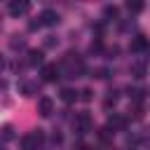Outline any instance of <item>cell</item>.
I'll return each mask as SVG.
<instances>
[{"instance_id": "18", "label": "cell", "mask_w": 150, "mask_h": 150, "mask_svg": "<svg viewBox=\"0 0 150 150\" xmlns=\"http://www.w3.org/2000/svg\"><path fill=\"white\" fill-rule=\"evenodd\" d=\"M145 52H148V54H150V47H148V49H145Z\"/></svg>"}, {"instance_id": "15", "label": "cell", "mask_w": 150, "mask_h": 150, "mask_svg": "<svg viewBox=\"0 0 150 150\" xmlns=\"http://www.w3.org/2000/svg\"><path fill=\"white\" fill-rule=\"evenodd\" d=\"M80 98L82 101H91V89H82L80 91Z\"/></svg>"}, {"instance_id": "6", "label": "cell", "mask_w": 150, "mask_h": 150, "mask_svg": "<svg viewBox=\"0 0 150 150\" xmlns=\"http://www.w3.org/2000/svg\"><path fill=\"white\" fill-rule=\"evenodd\" d=\"M40 21H42V26H56L59 23V14L54 9H45L40 14Z\"/></svg>"}, {"instance_id": "10", "label": "cell", "mask_w": 150, "mask_h": 150, "mask_svg": "<svg viewBox=\"0 0 150 150\" xmlns=\"http://www.w3.org/2000/svg\"><path fill=\"white\" fill-rule=\"evenodd\" d=\"M28 63H30V66L42 63V52H40V49H30V52H28Z\"/></svg>"}, {"instance_id": "14", "label": "cell", "mask_w": 150, "mask_h": 150, "mask_svg": "<svg viewBox=\"0 0 150 150\" xmlns=\"http://www.w3.org/2000/svg\"><path fill=\"white\" fill-rule=\"evenodd\" d=\"M21 91H23L26 96H33V91H35V87H33V84H23V87H21Z\"/></svg>"}, {"instance_id": "4", "label": "cell", "mask_w": 150, "mask_h": 150, "mask_svg": "<svg viewBox=\"0 0 150 150\" xmlns=\"http://www.w3.org/2000/svg\"><path fill=\"white\" fill-rule=\"evenodd\" d=\"M56 77H59V66H56V63L42 66V80H45V82H56Z\"/></svg>"}, {"instance_id": "11", "label": "cell", "mask_w": 150, "mask_h": 150, "mask_svg": "<svg viewBox=\"0 0 150 150\" xmlns=\"http://www.w3.org/2000/svg\"><path fill=\"white\" fill-rule=\"evenodd\" d=\"M143 7H145V5H143V2H138V0H134V2L129 0V2H127V9H129L131 14H138V12H143Z\"/></svg>"}, {"instance_id": "3", "label": "cell", "mask_w": 150, "mask_h": 150, "mask_svg": "<svg viewBox=\"0 0 150 150\" xmlns=\"http://www.w3.org/2000/svg\"><path fill=\"white\" fill-rule=\"evenodd\" d=\"M38 112H40L42 117H49V115L54 112V101H52L49 96H42V98L38 101Z\"/></svg>"}, {"instance_id": "16", "label": "cell", "mask_w": 150, "mask_h": 150, "mask_svg": "<svg viewBox=\"0 0 150 150\" xmlns=\"http://www.w3.org/2000/svg\"><path fill=\"white\" fill-rule=\"evenodd\" d=\"M101 47H103V45H101V40H96V42H91V47H89V49H91V54H94V52H101Z\"/></svg>"}, {"instance_id": "1", "label": "cell", "mask_w": 150, "mask_h": 150, "mask_svg": "<svg viewBox=\"0 0 150 150\" xmlns=\"http://www.w3.org/2000/svg\"><path fill=\"white\" fill-rule=\"evenodd\" d=\"M45 141V134H42V129H35V131H30L28 136H23V141H21V145H23V150H38V145Z\"/></svg>"}, {"instance_id": "5", "label": "cell", "mask_w": 150, "mask_h": 150, "mask_svg": "<svg viewBox=\"0 0 150 150\" xmlns=\"http://www.w3.org/2000/svg\"><path fill=\"white\" fill-rule=\"evenodd\" d=\"M127 127V117H122V115H117V112H112L110 117H108V129H112V131H122Z\"/></svg>"}, {"instance_id": "17", "label": "cell", "mask_w": 150, "mask_h": 150, "mask_svg": "<svg viewBox=\"0 0 150 150\" xmlns=\"http://www.w3.org/2000/svg\"><path fill=\"white\" fill-rule=\"evenodd\" d=\"M108 94H110V96L105 98V105H110V103L115 105V101H117V96H115V91H108Z\"/></svg>"}, {"instance_id": "2", "label": "cell", "mask_w": 150, "mask_h": 150, "mask_svg": "<svg viewBox=\"0 0 150 150\" xmlns=\"http://www.w3.org/2000/svg\"><path fill=\"white\" fill-rule=\"evenodd\" d=\"M7 9H9V14L12 16H21V14H26L28 9H30V2H26V0H12L9 5H7Z\"/></svg>"}, {"instance_id": "12", "label": "cell", "mask_w": 150, "mask_h": 150, "mask_svg": "<svg viewBox=\"0 0 150 150\" xmlns=\"http://www.w3.org/2000/svg\"><path fill=\"white\" fill-rule=\"evenodd\" d=\"M131 75L141 80V77L145 75V63H134V66H131Z\"/></svg>"}, {"instance_id": "9", "label": "cell", "mask_w": 150, "mask_h": 150, "mask_svg": "<svg viewBox=\"0 0 150 150\" xmlns=\"http://www.w3.org/2000/svg\"><path fill=\"white\" fill-rule=\"evenodd\" d=\"M75 98H77L75 89H61V101L63 103H75Z\"/></svg>"}, {"instance_id": "7", "label": "cell", "mask_w": 150, "mask_h": 150, "mask_svg": "<svg viewBox=\"0 0 150 150\" xmlns=\"http://www.w3.org/2000/svg\"><path fill=\"white\" fill-rule=\"evenodd\" d=\"M75 127H77L80 131H89V127H91V115H89V112H80V115L75 117Z\"/></svg>"}, {"instance_id": "8", "label": "cell", "mask_w": 150, "mask_h": 150, "mask_svg": "<svg viewBox=\"0 0 150 150\" xmlns=\"http://www.w3.org/2000/svg\"><path fill=\"white\" fill-rule=\"evenodd\" d=\"M150 45H148V40L143 38V35H138V38H134V42H131V49L134 52H141V49H148Z\"/></svg>"}, {"instance_id": "13", "label": "cell", "mask_w": 150, "mask_h": 150, "mask_svg": "<svg viewBox=\"0 0 150 150\" xmlns=\"http://www.w3.org/2000/svg\"><path fill=\"white\" fill-rule=\"evenodd\" d=\"M103 14H105L108 19H115V16H117V7H115V5H108V7L103 9Z\"/></svg>"}]
</instances>
